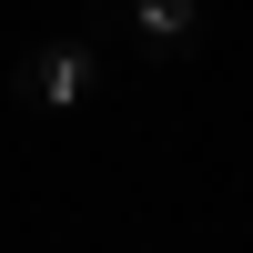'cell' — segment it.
<instances>
[{
	"mask_svg": "<svg viewBox=\"0 0 253 253\" xmlns=\"http://www.w3.org/2000/svg\"><path fill=\"white\" fill-rule=\"evenodd\" d=\"M10 91H20V112H81V101L101 91V51L81 31H61V41H41V51H20Z\"/></svg>",
	"mask_w": 253,
	"mask_h": 253,
	"instance_id": "obj_1",
	"label": "cell"
},
{
	"mask_svg": "<svg viewBox=\"0 0 253 253\" xmlns=\"http://www.w3.org/2000/svg\"><path fill=\"white\" fill-rule=\"evenodd\" d=\"M122 10H132V41L152 61H182L203 41V0H122Z\"/></svg>",
	"mask_w": 253,
	"mask_h": 253,
	"instance_id": "obj_2",
	"label": "cell"
}]
</instances>
